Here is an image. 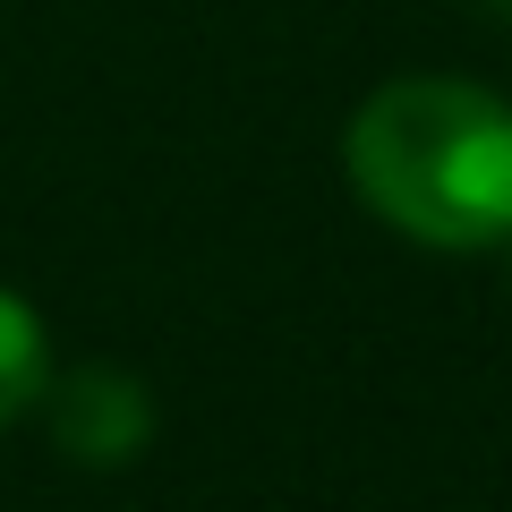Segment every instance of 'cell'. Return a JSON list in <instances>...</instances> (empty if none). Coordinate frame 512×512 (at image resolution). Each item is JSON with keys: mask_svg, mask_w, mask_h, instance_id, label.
<instances>
[{"mask_svg": "<svg viewBox=\"0 0 512 512\" xmlns=\"http://www.w3.org/2000/svg\"><path fill=\"white\" fill-rule=\"evenodd\" d=\"M350 188L427 248L512 239V103L470 77H393L342 137Z\"/></svg>", "mask_w": 512, "mask_h": 512, "instance_id": "cell-1", "label": "cell"}, {"mask_svg": "<svg viewBox=\"0 0 512 512\" xmlns=\"http://www.w3.org/2000/svg\"><path fill=\"white\" fill-rule=\"evenodd\" d=\"M146 427H154L146 393L128 376H111V367H86V376H69L52 393V436L69 444L77 461H128L146 444Z\"/></svg>", "mask_w": 512, "mask_h": 512, "instance_id": "cell-2", "label": "cell"}, {"mask_svg": "<svg viewBox=\"0 0 512 512\" xmlns=\"http://www.w3.org/2000/svg\"><path fill=\"white\" fill-rule=\"evenodd\" d=\"M52 384V342H43V316L18 291H0V427L26 419Z\"/></svg>", "mask_w": 512, "mask_h": 512, "instance_id": "cell-3", "label": "cell"}, {"mask_svg": "<svg viewBox=\"0 0 512 512\" xmlns=\"http://www.w3.org/2000/svg\"><path fill=\"white\" fill-rule=\"evenodd\" d=\"M478 9H495V18H512V0H478Z\"/></svg>", "mask_w": 512, "mask_h": 512, "instance_id": "cell-4", "label": "cell"}]
</instances>
